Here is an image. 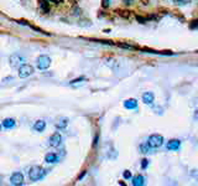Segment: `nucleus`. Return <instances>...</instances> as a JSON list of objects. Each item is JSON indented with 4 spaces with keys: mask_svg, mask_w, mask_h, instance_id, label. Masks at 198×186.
Here are the masks:
<instances>
[{
    "mask_svg": "<svg viewBox=\"0 0 198 186\" xmlns=\"http://www.w3.org/2000/svg\"><path fill=\"white\" fill-rule=\"evenodd\" d=\"M46 171L45 169H42L41 166H32L31 169L29 171V177L31 181H39V180L44 179L46 175Z\"/></svg>",
    "mask_w": 198,
    "mask_h": 186,
    "instance_id": "f257e3e1",
    "label": "nucleus"
},
{
    "mask_svg": "<svg viewBox=\"0 0 198 186\" xmlns=\"http://www.w3.org/2000/svg\"><path fill=\"white\" fill-rule=\"evenodd\" d=\"M147 144L152 149H157V148L164 145V136L161 135V134H152L151 136L149 138Z\"/></svg>",
    "mask_w": 198,
    "mask_h": 186,
    "instance_id": "f03ea898",
    "label": "nucleus"
},
{
    "mask_svg": "<svg viewBox=\"0 0 198 186\" xmlns=\"http://www.w3.org/2000/svg\"><path fill=\"white\" fill-rule=\"evenodd\" d=\"M26 62V58L24 57L21 53H14L10 56V66L13 68H19L21 65Z\"/></svg>",
    "mask_w": 198,
    "mask_h": 186,
    "instance_id": "7ed1b4c3",
    "label": "nucleus"
},
{
    "mask_svg": "<svg viewBox=\"0 0 198 186\" xmlns=\"http://www.w3.org/2000/svg\"><path fill=\"white\" fill-rule=\"evenodd\" d=\"M34 67L29 63H24L19 67V77L20 78H27L34 73Z\"/></svg>",
    "mask_w": 198,
    "mask_h": 186,
    "instance_id": "20e7f679",
    "label": "nucleus"
},
{
    "mask_svg": "<svg viewBox=\"0 0 198 186\" xmlns=\"http://www.w3.org/2000/svg\"><path fill=\"white\" fill-rule=\"evenodd\" d=\"M51 66V58L46 55H41L37 58V67L40 70H47Z\"/></svg>",
    "mask_w": 198,
    "mask_h": 186,
    "instance_id": "39448f33",
    "label": "nucleus"
},
{
    "mask_svg": "<svg viewBox=\"0 0 198 186\" xmlns=\"http://www.w3.org/2000/svg\"><path fill=\"white\" fill-rule=\"evenodd\" d=\"M10 182L14 186H20L24 184V175L21 172H14L13 175L10 176Z\"/></svg>",
    "mask_w": 198,
    "mask_h": 186,
    "instance_id": "423d86ee",
    "label": "nucleus"
},
{
    "mask_svg": "<svg viewBox=\"0 0 198 186\" xmlns=\"http://www.w3.org/2000/svg\"><path fill=\"white\" fill-rule=\"evenodd\" d=\"M62 143V136L59 133H53L51 136H50V145L53 147V148H57L61 145Z\"/></svg>",
    "mask_w": 198,
    "mask_h": 186,
    "instance_id": "0eeeda50",
    "label": "nucleus"
},
{
    "mask_svg": "<svg viewBox=\"0 0 198 186\" xmlns=\"http://www.w3.org/2000/svg\"><path fill=\"white\" fill-rule=\"evenodd\" d=\"M179 147H181V140L179 139H172L167 143L166 149L167 150H178Z\"/></svg>",
    "mask_w": 198,
    "mask_h": 186,
    "instance_id": "6e6552de",
    "label": "nucleus"
},
{
    "mask_svg": "<svg viewBox=\"0 0 198 186\" xmlns=\"http://www.w3.org/2000/svg\"><path fill=\"white\" fill-rule=\"evenodd\" d=\"M16 125V121L14 118H5L1 122V127H4L5 129H11Z\"/></svg>",
    "mask_w": 198,
    "mask_h": 186,
    "instance_id": "1a4fd4ad",
    "label": "nucleus"
},
{
    "mask_svg": "<svg viewBox=\"0 0 198 186\" xmlns=\"http://www.w3.org/2000/svg\"><path fill=\"white\" fill-rule=\"evenodd\" d=\"M155 99V96L152 92H145L142 94V101L145 104H152Z\"/></svg>",
    "mask_w": 198,
    "mask_h": 186,
    "instance_id": "9d476101",
    "label": "nucleus"
},
{
    "mask_svg": "<svg viewBox=\"0 0 198 186\" xmlns=\"http://www.w3.org/2000/svg\"><path fill=\"white\" fill-rule=\"evenodd\" d=\"M124 107L127 109H136L137 108V101L134 98H129L124 102Z\"/></svg>",
    "mask_w": 198,
    "mask_h": 186,
    "instance_id": "9b49d317",
    "label": "nucleus"
},
{
    "mask_svg": "<svg viewBox=\"0 0 198 186\" xmlns=\"http://www.w3.org/2000/svg\"><path fill=\"white\" fill-rule=\"evenodd\" d=\"M45 128H46V122L42 121V119H40V121H37L34 124V129L37 130V131H44Z\"/></svg>",
    "mask_w": 198,
    "mask_h": 186,
    "instance_id": "f8f14e48",
    "label": "nucleus"
},
{
    "mask_svg": "<svg viewBox=\"0 0 198 186\" xmlns=\"http://www.w3.org/2000/svg\"><path fill=\"white\" fill-rule=\"evenodd\" d=\"M45 160L47 161V163H56V161L58 160V157H57V154L56 153H49V154H46V157H45Z\"/></svg>",
    "mask_w": 198,
    "mask_h": 186,
    "instance_id": "ddd939ff",
    "label": "nucleus"
},
{
    "mask_svg": "<svg viewBox=\"0 0 198 186\" xmlns=\"http://www.w3.org/2000/svg\"><path fill=\"white\" fill-rule=\"evenodd\" d=\"M145 184V179L142 175H136L135 177H133V185L134 186H142Z\"/></svg>",
    "mask_w": 198,
    "mask_h": 186,
    "instance_id": "4468645a",
    "label": "nucleus"
},
{
    "mask_svg": "<svg viewBox=\"0 0 198 186\" xmlns=\"http://www.w3.org/2000/svg\"><path fill=\"white\" fill-rule=\"evenodd\" d=\"M68 124V118H61L59 121L56 123V128L57 129H64Z\"/></svg>",
    "mask_w": 198,
    "mask_h": 186,
    "instance_id": "2eb2a0df",
    "label": "nucleus"
},
{
    "mask_svg": "<svg viewBox=\"0 0 198 186\" xmlns=\"http://www.w3.org/2000/svg\"><path fill=\"white\" fill-rule=\"evenodd\" d=\"M151 147L149 145V144L146 143V144H141L140 145V150H141V153H144V154H146V153H150L151 152Z\"/></svg>",
    "mask_w": 198,
    "mask_h": 186,
    "instance_id": "dca6fc26",
    "label": "nucleus"
},
{
    "mask_svg": "<svg viewBox=\"0 0 198 186\" xmlns=\"http://www.w3.org/2000/svg\"><path fill=\"white\" fill-rule=\"evenodd\" d=\"M178 5H186V4H189L191 0H176Z\"/></svg>",
    "mask_w": 198,
    "mask_h": 186,
    "instance_id": "f3484780",
    "label": "nucleus"
},
{
    "mask_svg": "<svg viewBox=\"0 0 198 186\" xmlns=\"http://www.w3.org/2000/svg\"><path fill=\"white\" fill-rule=\"evenodd\" d=\"M123 175H124V177L127 179V180H128V179H131V172H130L129 170H125Z\"/></svg>",
    "mask_w": 198,
    "mask_h": 186,
    "instance_id": "a211bd4d",
    "label": "nucleus"
},
{
    "mask_svg": "<svg viewBox=\"0 0 198 186\" xmlns=\"http://www.w3.org/2000/svg\"><path fill=\"white\" fill-rule=\"evenodd\" d=\"M147 165H149V160L147 159H144L142 163H141V167H142V169H146Z\"/></svg>",
    "mask_w": 198,
    "mask_h": 186,
    "instance_id": "6ab92c4d",
    "label": "nucleus"
},
{
    "mask_svg": "<svg viewBox=\"0 0 198 186\" xmlns=\"http://www.w3.org/2000/svg\"><path fill=\"white\" fill-rule=\"evenodd\" d=\"M79 81H86V78H84V77H79V78H77V80H73V81H71V85H74V83L79 82Z\"/></svg>",
    "mask_w": 198,
    "mask_h": 186,
    "instance_id": "aec40b11",
    "label": "nucleus"
},
{
    "mask_svg": "<svg viewBox=\"0 0 198 186\" xmlns=\"http://www.w3.org/2000/svg\"><path fill=\"white\" fill-rule=\"evenodd\" d=\"M44 1H46V3H52V4H58L59 1H62V0H44Z\"/></svg>",
    "mask_w": 198,
    "mask_h": 186,
    "instance_id": "412c9836",
    "label": "nucleus"
},
{
    "mask_svg": "<svg viewBox=\"0 0 198 186\" xmlns=\"http://www.w3.org/2000/svg\"><path fill=\"white\" fill-rule=\"evenodd\" d=\"M191 175H192V176H194L196 179H198V174H196L194 170H192V171H191Z\"/></svg>",
    "mask_w": 198,
    "mask_h": 186,
    "instance_id": "4be33fe9",
    "label": "nucleus"
},
{
    "mask_svg": "<svg viewBox=\"0 0 198 186\" xmlns=\"http://www.w3.org/2000/svg\"><path fill=\"white\" fill-rule=\"evenodd\" d=\"M108 5H109V0H104V1H103V6H108Z\"/></svg>",
    "mask_w": 198,
    "mask_h": 186,
    "instance_id": "5701e85b",
    "label": "nucleus"
},
{
    "mask_svg": "<svg viewBox=\"0 0 198 186\" xmlns=\"http://www.w3.org/2000/svg\"><path fill=\"white\" fill-rule=\"evenodd\" d=\"M86 174H87V171H86V170H84V171H83V172H82V174H81V175H79V180H81V179H82V177H83V176H84V175H86Z\"/></svg>",
    "mask_w": 198,
    "mask_h": 186,
    "instance_id": "b1692460",
    "label": "nucleus"
},
{
    "mask_svg": "<svg viewBox=\"0 0 198 186\" xmlns=\"http://www.w3.org/2000/svg\"><path fill=\"white\" fill-rule=\"evenodd\" d=\"M194 119L198 121V109H196V112H194Z\"/></svg>",
    "mask_w": 198,
    "mask_h": 186,
    "instance_id": "393cba45",
    "label": "nucleus"
},
{
    "mask_svg": "<svg viewBox=\"0 0 198 186\" xmlns=\"http://www.w3.org/2000/svg\"><path fill=\"white\" fill-rule=\"evenodd\" d=\"M196 24H191V27H196V26H198V21H194Z\"/></svg>",
    "mask_w": 198,
    "mask_h": 186,
    "instance_id": "a878e982",
    "label": "nucleus"
},
{
    "mask_svg": "<svg viewBox=\"0 0 198 186\" xmlns=\"http://www.w3.org/2000/svg\"><path fill=\"white\" fill-rule=\"evenodd\" d=\"M127 1H128V4H130L131 1H133V0H127Z\"/></svg>",
    "mask_w": 198,
    "mask_h": 186,
    "instance_id": "bb28decb",
    "label": "nucleus"
},
{
    "mask_svg": "<svg viewBox=\"0 0 198 186\" xmlns=\"http://www.w3.org/2000/svg\"><path fill=\"white\" fill-rule=\"evenodd\" d=\"M0 129H1V125H0Z\"/></svg>",
    "mask_w": 198,
    "mask_h": 186,
    "instance_id": "cd10ccee",
    "label": "nucleus"
}]
</instances>
